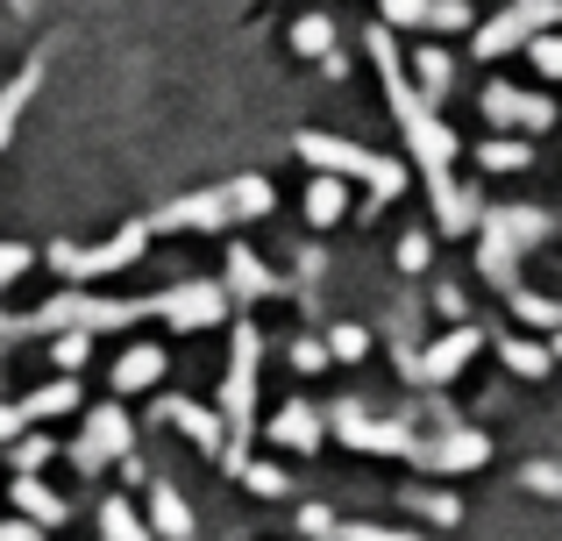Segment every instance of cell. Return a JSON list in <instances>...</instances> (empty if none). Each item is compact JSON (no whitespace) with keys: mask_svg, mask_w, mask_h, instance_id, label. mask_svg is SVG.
Here are the masks:
<instances>
[{"mask_svg":"<svg viewBox=\"0 0 562 541\" xmlns=\"http://www.w3.org/2000/svg\"><path fill=\"white\" fill-rule=\"evenodd\" d=\"M371 57H378L384 100H392V122L406 128V150H413V165H420V179H427L435 222L449 228V236H470V228H477V214H484V200L456 179V136H449V122H441V108H427V100L413 93L406 57H398V43H392V29H384V22L371 29Z\"/></svg>","mask_w":562,"mask_h":541,"instance_id":"6da1fadb","label":"cell"},{"mask_svg":"<svg viewBox=\"0 0 562 541\" xmlns=\"http://www.w3.org/2000/svg\"><path fill=\"white\" fill-rule=\"evenodd\" d=\"M549 228H555V222H549L541 207H484L477 228H470V236H477V271L492 278V285L520 292V257L535 250Z\"/></svg>","mask_w":562,"mask_h":541,"instance_id":"7a4b0ae2","label":"cell"},{"mask_svg":"<svg viewBox=\"0 0 562 541\" xmlns=\"http://www.w3.org/2000/svg\"><path fill=\"white\" fill-rule=\"evenodd\" d=\"M300 157L314 171H335V179H363V185H371V200H398V193H406V165H398V157L363 150V143H349V136H321V128H306Z\"/></svg>","mask_w":562,"mask_h":541,"instance_id":"3957f363","label":"cell"},{"mask_svg":"<svg viewBox=\"0 0 562 541\" xmlns=\"http://www.w3.org/2000/svg\"><path fill=\"white\" fill-rule=\"evenodd\" d=\"M257 357H263V335L235 328V349H228V377H221V428H228V449H221V463H243V442H249V399H257Z\"/></svg>","mask_w":562,"mask_h":541,"instance_id":"277c9868","label":"cell"},{"mask_svg":"<svg viewBox=\"0 0 562 541\" xmlns=\"http://www.w3.org/2000/svg\"><path fill=\"white\" fill-rule=\"evenodd\" d=\"M150 314V300H93V292H57L36 320L22 328H86V335H108V328H128V320Z\"/></svg>","mask_w":562,"mask_h":541,"instance_id":"5b68a950","label":"cell"},{"mask_svg":"<svg viewBox=\"0 0 562 541\" xmlns=\"http://www.w3.org/2000/svg\"><path fill=\"white\" fill-rule=\"evenodd\" d=\"M143 250H150V222H128L114 243H93V250H79V243H50V271H65V278H108V271H128Z\"/></svg>","mask_w":562,"mask_h":541,"instance_id":"8992f818","label":"cell"},{"mask_svg":"<svg viewBox=\"0 0 562 541\" xmlns=\"http://www.w3.org/2000/svg\"><path fill=\"white\" fill-rule=\"evenodd\" d=\"M562 22V0H513V8H498L492 22L477 29V57H506V50H527V43L541 36V29Z\"/></svg>","mask_w":562,"mask_h":541,"instance_id":"52a82bcc","label":"cell"},{"mask_svg":"<svg viewBox=\"0 0 562 541\" xmlns=\"http://www.w3.org/2000/svg\"><path fill=\"white\" fill-rule=\"evenodd\" d=\"M128 442H136V428H128V414H122V406H93L86 435L71 442V463H79L86 477H100L108 463H128Z\"/></svg>","mask_w":562,"mask_h":541,"instance_id":"ba28073f","label":"cell"},{"mask_svg":"<svg viewBox=\"0 0 562 541\" xmlns=\"http://www.w3.org/2000/svg\"><path fill=\"white\" fill-rule=\"evenodd\" d=\"M413 463H420L427 477H463V471H484V463H492V442H484L477 428H441V435H420Z\"/></svg>","mask_w":562,"mask_h":541,"instance_id":"9c48e42d","label":"cell"},{"mask_svg":"<svg viewBox=\"0 0 562 541\" xmlns=\"http://www.w3.org/2000/svg\"><path fill=\"white\" fill-rule=\"evenodd\" d=\"M335 435H342L349 449H378V457H406V463H413V449H420V435H413L406 420H371L357 399H335Z\"/></svg>","mask_w":562,"mask_h":541,"instance_id":"30bf717a","label":"cell"},{"mask_svg":"<svg viewBox=\"0 0 562 541\" xmlns=\"http://www.w3.org/2000/svg\"><path fill=\"white\" fill-rule=\"evenodd\" d=\"M150 314H165V328L179 335H200V328H221V314H228V285H179V292H157Z\"/></svg>","mask_w":562,"mask_h":541,"instance_id":"8fae6325","label":"cell"},{"mask_svg":"<svg viewBox=\"0 0 562 541\" xmlns=\"http://www.w3.org/2000/svg\"><path fill=\"white\" fill-rule=\"evenodd\" d=\"M235 222V207H228V179L221 185H206V193H192V200H179V207H165V214H150V236L165 228V236H206V228H228Z\"/></svg>","mask_w":562,"mask_h":541,"instance_id":"7c38bea8","label":"cell"},{"mask_svg":"<svg viewBox=\"0 0 562 541\" xmlns=\"http://www.w3.org/2000/svg\"><path fill=\"white\" fill-rule=\"evenodd\" d=\"M484 122H498V128H555V100H541V93H520V86H506V79H492L484 86Z\"/></svg>","mask_w":562,"mask_h":541,"instance_id":"4fadbf2b","label":"cell"},{"mask_svg":"<svg viewBox=\"0 0 562 541\" xmlns=\"http://www.w3.org/2000/svg\"><path fill=\"white\" fill-rule=\"evenodd\" d=\"M157 428H179V435H192V442H200L206 457H221V449H228V428H221V414H214V406L179 399V392H165V399H157Z\"/></svg>","mask_w":562,"mask_h":541,"instance_id":"5bb4252c","label":"cell"},{"mask_svg":"<svg viewBox=\"0 0 562 541\" xmlns=\"http://www.w3.org/2000/svg\"><path fill=\"white\" fill-rule=\"evenodd\" d=\"M477 349H484V335L470 328V320H456L441 342H427V357H413V377H420V385H441V377H456Z\"/></svg>","mask_w":562,"mask_h":541,"instance_id":"9a60e30c","label":"cell"},{"mask_svg":"<svg viewBox=\"0 0 562 541\" xmlns=\"http://www.w3.org/2000/svg\"><path fill=\"white\" fill-rule=\"evenodd\" d=\"M221 285H228L235 300H278V292H285V285H278V271L263 264L249 243H228V278H221Z\"/></svg>","mask_w":562,"mask_h":541,"instance_id":"2e32d148","label":"cell"},{"mask_svg":"<svg viewBox=\"0 0 562 541\" xmlns=\"http://www.w3.org/2000/svg\"><path fill=\"white\" fill-rule=\"evenodd\" d=\"M150 385H165V349L157 342H128L122 357H114V392H150Z\"/></svg>","mask_w":562,"mask_h":541,"instance_id":"e0dca14e","label":"cell"},{"mask_svg":"<svg viewBox=\"0 0 562 541\" xmlns=\"http://www.w3.org/2000/svg\"><path fill=\"white\" fill-rule=\"evenodd\" d=\"M271 442H278V449H300V457H306V449L321 442V406H314V399H285V406L271 414Z\"/></svg>","mask_w":562,"mask_h":541,"instance_id":"ac0fdd59","label":"cell"},{"mask_svg":"<svg viewBox=\"0 0 562 541\" xmlns=\"http://www.w3.org/2000/svg\"><path fill=\"white\" fill-rule=\"evenodd\" d=\"M150 534L192 541V506L179 499V485H171V477H157V485H150Z\"/></svg>","mask_w":562,"mask_h":541,"instance_id":"d6986e66","label":"cell"},{"mask_svg":"<svg viewBox=\"0 0 562 541\" xmlns=\"http://www.w3.org/2000/svg\"><path fill=\"white\" fill-rule=\"evenodd\" d=\"M14 506H22V514L36 520V528H65V499H57V492L43 485L36 471H22V477H14Z\"/></svg>","mask_w":562,"mask_h":541,"instance_id":"ffe728a7","label":"cell"},{"mask_svg":"<svg viewBox=\"0 0 562 541\" xmlns=\"http://www.w3.org/2000/svg\"><path fill=\"white\" fill-rule=\"evenodd\" d=\"M349 214V179H335V171H321L314 185H306V222L314 228H335Z\"/></svg>","mask_w":562,"mask_h":541,"instance_id":"44dd1931","label":"cell"},{"mask_svg":"<svg viewBox=\"0 0 562 541\" xmlns=\"http://www.w3.org/2000/svg\"><path fill=\"white\" fill-rule=\"evenodd\" d=\"M71 406H79V377H71V371H57L50 385H36V392H29V399H22V414H29V420H36V428H43V420L71 414Z\"/></svg>","mask_w":562,"mask_h":541,"instance_id":"7402d4cb","label":"cell"},{"mask_svg":"<svg viewBox=\"0 0 562 541\" xmlns=\"http://www.w3.org/2000/svg\"><path fill=\"white\" fill-rule=\"evenodd\" d=\"M413 71H420V86H413V93H420L427 108H449V86H456V57H449V50H420V57H413Z\"/></svg>","mask_w":562,"mask_h":541,"instance_id":"603a6c76","label":"cell"},{"mask_svg":"<svg viewBox=\"0 0 562 541\" xmlns=\"http://www.w3.org/2000/svg\"><path fill=\"white\" fill-rule=\"evenodd\" d=\"M100 541H150V520L128 499H100Z\"/></svg>","mask_w":562,"mask_h":541,"instance_id":"cb8c5ba5","label":"cell"},{"mask_svg":"<svg viewBox=\"0 0 562 541\" xmlns=\"http://www.w3.org/2000/svg\"><path fill=\"white\" fill-rule=\"evenodd\" d=\"M271 179H257V171H243V179H228V207L235 222H257V214H271Z\"/></svg>","mask_w":562,"mask_h":541,"instance_id":"d4e9b609","label":"cell"},{"mask_svg":"<svg viewBox=\"0 0 562 541\" xmlns=\"http://www.w3.org/2000/svg\"><path fill=\"white\" fill-rule=\"evenodd\" d=\"M498 357H506V371H520V377H549V342H535V335H506L498 342Z\"/></svg>","mask_w":562,"mask_h":541,"instance_id":"484cf974","label":"cell"},{"mask_svg":"<svg viewBox=\"0 0 562 541\" xmlns=\"http://www.w3.org/2000/svg\"><path fill=\"white\" fill-rule=\"evenodd\" d=\"M36 79H43V65H29L22 79H14L8 93H0V150H8V143H14V122H22V108H29V100H36Z\"/></svg>","mask_w":562,"mask_h":541,"instance_id":"4316f807","label":"cell"},{"mask_svg":"<svg viewBox=\"0 0 562 541\" xmlns=\"http://www.w3.org/2000/svg\"><path fill=\"white\" fill-rule=\"evenodd\" d=\"M292 50L321 65V57H335V50H342V36H335V22H328V14H306V22L292 29Z\"/></svg>","mask_w":562,"mask_h":541,"instance_id":"83f0119b","label":"cell"},{"mask_svg":"<svg viewBox=\"0 0 562 541\" xmlns=\"http://www.w3.org/2000/svg\"><path fill=\"white\" fill-rule=\"evenodd\" d=\"M477 165L484 171H527V165H535V150H527V143H513V136H492L477 150Z\"/></svg>","mask_w":562,"mask_h":541,"instance_id":"f1b7e54d","label":"cell"},{"mask_svg":"<svg viewBox=\"0 0 562 541\" xmlns=\"http://www.w3.org/2000/svg\"><path fill=\"white\" fill-rule=\"evenodd\" d=\"M50 457H57V442H50V435L36 428V420H29V428L14 435V471H43Z\"/></svg>","mask_w":562,"mask_h":541,"instance_id":"f546056e","label":"cell"},{"mask_svg":"<svg viewBox=\"0 0 562 541\" xmlns=\"http://www.w3.org/2000/svg\"><path fill=\"white\" fill-rule=\"evenodd\" d=\"M398 506H413V514L441 520V528H456V520H463V506H456V499H441V492H420V485H406V492H398Z\"/></svg>","mask_w":562,"mask_h":541,"instance_id":"4dcf8cb0","label":"cell"},{"mask_svg":"<svg viewBox=\"0 0 562 541\" xmlns=\"http://www.w3.org/2000/svg\"><path fill=\"white\" fill-rule=\"evenodd\" d=\"M235 471H243V485L263 492V499H285V492H292V477L278 471V463H235Z\"/></svg>","mask_w":562,"mask_h":541,"instance_id":"1f68e13d","label":"cell"},{"mask_svg":"<svg viewBox=\"0 0 562 541\" xmlns=\"http://www.w3.org/2000/svg\"><path fill=\"white\" fill-rule=\"evenodd\" d=\"M50 357H57V371H79V363L93 357V335H86V328H57Z\"/></svg>","mask_w":562,"mask_h":541,"instance_id":"d6a6232c","label":"cell"},{"mask_svg":"<svg viewBox=\"0 0 562 541\" xmlns=\"http://www.w3.org/2000/svg\"><path fill=\"white\" fill-rule=\"evenodd\" d=\"M328 357H335V363H363V357H371V335H363V328H349V320H342V328L328 335Z\"/></svg>","mask_w":562,"mask_h":541,"instance_id":"836d02e7","label":"cell"},{"mask_svg":"<svg viewBox=\"0 0 562 541\" xmlns=\"http://www.w3.org/2000/svg\"><path fill=\"white\" fill-rule=\"evenodd\" d=\"M527 57H535L541 79H562V36H555V29H541V36L527 43Z\"/></svg>","mask_w":562,"mask_h":541,"instance_id":"e575fe53","label":"cell"},{"mask_svg":"<svg viewBox=\"0 0 562 541\" xmlns=\"http://www.w3.org/2000/svg\"><path fill=\"white\" fill-rule=\"evenodd\" d=\"M427 29H441V36L470 29V0H435V8H427Z\"/></svg>","mask_w":562,"mask_h":541,"instance_id":"d590c367","label":"cell"},{"mask_svg":"<svg viewBox=\"0 0 562 541\" xmlns=\"http://www.w3.org/2000/svg\"><path fill=\"white\" fill-rule=\"evenodd\" d=\"M328 541H413L406 528H363V520H335Z\"/></svg>","mask_w":562,"mask_h":541,"instance_id":"8d00e7d4","label":"cell"},{"mask_svg":"<svg viewBox=\"0 0 562 541\" xmlns=\"http://www.w3.org/2000/svg\"><path fill=\"white\" fill-rule=\"evenodd\" d=\"M427 8H435V0H384V29H413V22H427Z\"/></svg>","mask_w":562,"mask_h":541,"instance_id":"74e56055","label":"cell"},{"mask_svg":"<svg viewBox=\"0 0 562 541\" xmlns=\"http://www.w3.org/2000/svg\"><path fill=\"white\" fill-rule=\"evenodd\" d=\"M29 264H36V257H29V250H22V243H0V292H8V285H14V278H22V271H29Z\"/></svg>","mask_w":562,"mask_h":541,"instance_id":"f35d334b","label":"cell"},{"mask_svg":"<svg viewBox=\"0 0 562 541\" xmlns=\"http://www.w3.org/2000/svg\"><path fill=\"white\" fill-rule=\"evenodd\" d=\"M427 257H435L427 236H398V271H427Z\"/></svg>","mask_w":562,"mask_h":541,"instance_id":"ab89813d","label":"cell"},{"mask_svg":"<svg viewBox=\"0 0 562 541\" xmlns=\"http://www.w3.org/2000/svg\"><path fill=\"white\" fill-rule=\"evenodd\" d=\"M300 534L328 541V534H335V514H328V506H306V514H300Z\"/></svg>","mask_w":562,"mask_h":541,"instance_id":"60d3db41","label":"cell"},{"mask_svg":"<svg viewBox=\"0 0 562 541\" xmlns=\"http://www.w3.org/2000/svg\"><path fill=\"white\" fill-rule=\"evenodd\" d=\"M292 363H300V371H321V363H328V342H314V335L292 342Z\"/></svg>","mask_w":562,"mask_h":541,"instance_id":"b9f144b4","label":"cell"},{"mask_svg":"<svg viewBox=\"0 0 562 541\" xmlns=\"http://www.w3.org/2000/svg\"><path fill=\"white\" fill-rule=\"evenodd\" d=\"M527 485H535V492H555V499H562V471H555V463H527Z\"/></svg>","mask_w":562,"mask_h":541,"instance_id":"7bdbcfd3","label":"cell"},{"mask_svg":"<svg viewBox=\"0 0 562 541\" xmlns=\"http://www.w3.org/2000/svg\"><path fill=\"white\" fill-rule=\"evenodd\" d=\"M22 428H29V414H22V406H0V442H14Z\"/></svg>","mask_w":562,"mask_h":541,"instance_id":"ee69618b","label":"cell"},{"mask_svg":"<svg viewBox=\"0 0 562 541\" xmlns=\"http://www.w3.org/2000/svg\"><path fill=\"white\" fill-rule=\"evenodd\" d=\"M435 306H441V320H463V292H456V285H441Z\"/></svg>","mask_w":562,"mask_h":541,"instance_id":"f6af8a7d","label":"cell"},{"mask_svg":"<svg viewBox=\"0 0 562 541\" xmlns=\"http://www.w3.org/2000/svg\"><path fill=\"white\" fill-rule=\"evenodd\" d=\"M0 541H36V520H0Z\"/></svg>","mask_w":562,"mask_h":541,"instance_id":"bcb514c9","label":"cell"},{"mask_svg":"<svg viewBox=\"0 0 562 541\" xmlns=\"http://www.w3.org/2000/svg\"><path fill=\"white\" fill-rule=\"evenodd\" d=\"M549 357H562V328H555V342H549Z\"/></svg>","mask_w":562,"mask_h":541,"instance_id":"7dc6e473","label":"cell"}]
</instances>
